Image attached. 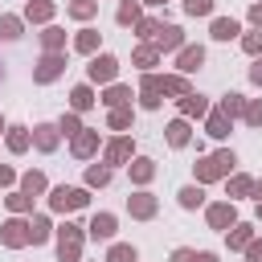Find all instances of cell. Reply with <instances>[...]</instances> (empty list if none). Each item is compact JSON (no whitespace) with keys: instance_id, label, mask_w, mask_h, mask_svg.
<instances>
[{"instance_id":"44dd1931","label":"cell","mask_w":262,"mask_h":262,"mask_svg":"<svg viewBox=\"0 0 262 262\" xmlns=\"http://www.w3.org/2000/svg\"><path fill=\"white\" fill-rule=\"evenodd\" d=\"M225 131H229V115H225V111H217V115L209 119V135H217V139H221Z\"/></svg>"},{"instance_id":"74e56055","label":"cell","mask_w":262,"mask_h":262,"mask_svg":"<svg viewBox=\"0 0 262 262\" xmlns=\"http://www.w3.org/2000/svg\"><path fill=\"white\" fill-rule=\"evenodd\" d=\"M57 131H66V135H78V131H82V127H78V115H66Z\"/></svg>"},{"instance_id":"60d3db41","label":"cell","mask_w":262,"mask_h":262,"mask_svg":"<svg viewBox=\"0 0 262 262\" xmlns=\"http://www.w3.org/2000/svg\"><path fill=\"white\" fill-rule=\"evenodd\" d=\"M8 205L20 213V209H29V192H16V196H8Z\"/></svg>"},{"instance_id":"484cf974","label":"cell","mask_w":262,"mask_h":262,"mask_svg":"<svg viewBox=\"0 0 262 262\" xmlns=\"http://www.w3.org/2000/svg\"><path fill=\"white\" fill-rule=\"evenodd\" d=\"M8 147H12V151H25V147H29V135H25V127H12V131H8Z\"/></svg>"},{"instance_id":"ab89813d","label":"cell","mask_w":262,"mask_h":262,"mask_svg":"<svg viewBox=\"0 0 262 262\" xmlns=\"http://www.w3.org/2000/svg\"><path fill=\"white\" fill-rule=\"evenodd\" d=\"M135 61H139V66H151V61H156V49H151V45H147V49H139V53H135Z\"/></svg>"},{"instance_id":"9a60e30c","label":"cell","mask_w":262,"mask_h":262,"mask_svg":"<svg viewBox=\"0 0 262 262\" xmlns=\"http://www.w3.org/2000/svg\"><path fill=\"white\" fill-rule=\"evenodd\" d=\"M180 111H184V115H205L209 102H205L201 94H184V98H180Z\"/></svg>"},{"instance_id":"7a4b0ae2","label":"cell","mask_w":262,"mask_h":262,"mask_svg":"<svg viewBox=\"0 0 262 262\" xmlns=\"http://www.w3.org/2000/svg\"><path fill=\"white\" fill-rule=\"evenodd\" d=\"M86 201H90V196H86V188H66V184H61V188H53V196H49V205H53V209H61V213H66V209H82Z\"/></svg>"},{"instance_id":"8d00e7d4","label":"cell","mask_w":262,"mask_h":262,"mask_svg":"<svg viewBox=\"0 0 262 262\" xmlns=\"http://www.w3.org/2000/svg\"><path fill=\"white\" fill-rule=\"evenodd\" d=\"M127 123H131V111L115 106V111H111V127H127Z\"/></svg>"},{"instance_id":"816d5d0a","label":"cell","mask_w":262,"mask_h":262,"mask_svg":"<svg viewBox=\"0 0 262 262\" xmlns=\"http://www.w3.org/2000/svg\"><path fill=\"white\" fill-rule=\"evenodd\" d=\"M0 131H4V123H0Z\"/></svg>"},{"instance_id":"ffe728a7","label":"cell","mask_w":262,"mask_h":262,"mask_svg":"<svg viewBox=\"0 0 262 262\" xmlns=\"http://www.w3.org/2000/svg\"><path fill=\"white\" fill-rule=\"evenodd\" d=\"M127 98H131V90H127V86H111V90H106V98H102V102H106V106H123V102H127Z\"/></svg>"},{"instance_id":"f35d334b","label":"cell","mask_w":262,"mask_h":262,"mask_svg":"<svg viewBox=\"0 0 262 262\" xmlns=\"http://www.w3.org/2000/svg\"><path fill=\"white\" fill-rule=\"evenodd\" d=\"M250 188H254V184H250V180H246V176H237V180H233V184H229V192H233V196H246V192H250Z\"/></svg>"},{"instance_id":"f907efd6","label":"cell","mask_w":262,"mask_h":262,"mask_svg":"<svg viewBox=\"0 0 262 262\" xmlns=\"http://www.w3.org/2000/svg\"><path fill=\"white\" fill-rule=\"evenodd\" d=\"M147 4H156V0H147Z\"/></svg>"},{"instance_id":"277c9868","label":"cell","mask_w":262,"mask_h":262,"mask_svg":"<svg viewBox=\"0 0 262 262\" xmlns=\"http://www.w3.org/2000/svg\"><path fill=\"white\" fill-rule=\"evenodd\" d=\"M115 70H119V61H115L111 53H102V57H94V61H90V78H94V82H111V78H115Z\"/></svg>"},{"instance_id":"cb8c5ba5","label":"cell","mask_w":262,"mask_h":262,"mask_svg":"<svg viewBox=\"0 0 262 262\" xmlns=\"http://www.w3.org/2000/svg\"><path fill=\"white\" fill-rule=\"evenodd\" d=\"M94 45H98V33H94V29H82V33H78V49H82V53H94Z\"/></svg>"},{"instance_id":"4316f807","label":"cell","mask_w":262,"mask_h":262,"mask_svg":"<svg viewBox=\"0 0 262 262\" xmlns=\"http://www.w3.org/2000/svg\"><path fill=\"white\" fill-rule=\"evenodd\" d=\"M151 172H156V168H151V160H135V164H131V176H135L139 184H143V180H151Z\"/></svg>"},{"instance_id":"1f68e13d","label":"cell","mask_w":262,"mask_h":262,"mask_svg":"<svg viewBox=\"0 0 262 262\" xmlns=\"http://www.w3.org/2000/svg\"><path fill=\"white\" fill-rule=\"evenodd\" d=\"M229 246H250V225H233V233H229Z\"/></svg>"},{"instance_id":"83f0119b","label":"cell","mask_w":262,"mask_h":262,"mask_svg":"<svg viewBox=\"0 0 262 262\" xmlns=\"http://www.w3.org/2000/svg\"><path fill=\"white\" fill-rule=\"evenodd\" d=\"M131 20H139V4H135V0H127V4L119 8V25H131Z\"/></svg>"},{"instance_id":"5b68a950","label":"cell","mask_w":262,"mask_h":262,"mask_svg":"<svg viewBox=\"0 0 262 262\" xmlns=\"http://www.w3.org/2000/svg\"><path fill=\"white\" fill-rule=\"evenodd\" d=\"M0 242H4V246H25V242H29V225H25V221H8L4 233H0Z\"/></svg>"},{"instance_id":"d6a6232c","label":"cell","mask_w":262,"mask_h":262,"mask_svg":"<svg viewBox=\"0 0 262 262\" xmlns=\"http://www.w3.org/2000/svg\"><path fill=\"white\" fill-rule=\"evenodd\" d=\"M41 41H45V49L53 53V49L61 45V29H45V33H41Z\"/></svg>"},{"instance_id":"f546056e","label":"cell","mask_w":262,"mask_h":262,"mask_svg":"<svg viewBox=\"0 0 262 262\" xmlns=\"http://www.w3.org/2000/svg\"><path fill=\"white\" fill-rule=\"evenodd\" d=\"M106 262H135V250H131V246H115V250L106 254Z\"/></svg>"},{"instance_id":"7bdbcfd3","label":"cell","mask_w":262,"mask_h":262,"mask_svg":"<svg viewBox=\"0 0 262 262\" xmlns=\"http://www.w3.org/2000/svg\"><path fill=\"white\" fill-rule=\"evenodd\" d=\"M246 123H262V102H254V106H246Z\"/></svg>"},{"instance_id":"e0dca14e","label":"cell","mask_w":262,"mask_h":262,"mask_svg":"<svg viewBox=\"0 0 262 262\" xmlns=\"http://www.w3.org/2000/svg\"><path fill=\"white\" fill-rule=\"evenodd\" d=\"M131 213H135V217H151V213H156V201H151L147 192H139V196H131Z\"/></svg>"},{"instance_id":"7dc6e473","label":"cell","mask_w":262,"mask_h":262,"mask_svg":"<svg viewBox=\"0 0 262 262\" xmlns=\"http://www.w3.org/2000/svg\"><path fill=\"white\" fill-rule=\"evenodd\" d=\"M250 78H254V82L262 86V61H254V70H250Z\"/></svg>"},{"instance_id":"3957f363","label":"cell","mask_w":262,"mask_h":262,"mask_svg":"<svg viewBox=\"0 0 262 262\" xmlns=\"http://www.w3.org/2000/svg\"><path fill=\"white\" fill-rule=\"evenodd\" d=\"M57 254H61V262H74V258L82 254V233H78V225H66V229H61Z\"/></svg>"},{"instance_id":"30bf717a","label":"cell","mask_w":262,"mask_h":262,"mask_svg":"<svg viewBox=\"0 0 262 262\" xmlns=\"http://www.w3.org/2000/svg\"><path fill=\"white\" fill-rule=\"evenodd\" d=\"M98 147V131H78L74 135V156H90Z\"/></svg>"},{"instance_id":"5bb4252c","label":"cell","mask_w":262,"mask_h":262,"mask_svg":"<svg viewBox=\"0 0 262 262\" xmlns=\"http://www.w3.org/2000/svg\"><path fill=\"white\" fill-rule=\"evenodd\" d=\"M213 37H217V41H229V37H237V20H229V16L213 20Z\"/></svg>"},{"instance_id":"603a6c76","label":"cell","mask_w":262,"mask_h":262,"mask_svg":"<svg viewBox=\"0 0 262 262\" xmlns=\"http://www.w3.org/2000/svg\"><path fill=\"white\" fill-rule=\"evenodd\" d=\"M0 37H8V41L20 37V20L16 16H0Z\"/></svg>"},{"instance_id":"c3c4849f","label":"cell","mask_w":262,"mask_h":262,"mask_svg":"<svg viewBox=\"0 0 262 262\" xmlns=\"http://www.w3.org/2000/svg\"><path fill=\"white\" fill-rule=\"evenodd\" d=\"M0 184H12V172L8 168H0Z\"/></svg>"},{"instance_id":"f6af8a7d","label":"cell","mask_w":262,"mask_h":262,"mask_svg":"<svg viewBox=\"0 0 262 262\" xmlns=\"http://www.w3.org/2000/svg\"><path fill=\"white\" fill-rule=\"evenodd\" d=\"M246 254H250V262H262V242H250V250H246Z\"/></svg>"},{"instance_id":"7402d4cb","label":"cell","mask_w":262,"mask_h":262,"mask_svg":"<svg viewBox=\"0 0 262 262\" xmlns=\"http://www.w3.org/2000/svg\"><path fill=\"white\" fill-rule=\"evenodd\" d=\"M25 12H29V20H49V12H53V4H45V0H37V4H29Z\"/></svg>"},{"instance_id":"ba28073f","label":"cell","mask_w":262,"mask_h":262,"mask_svg":"<svg viewBox=\"0 0 262 262\" xmlns=\"http://www.w3.org/2000/svg\"><path fill=\"white\" fill-rule=\"evenodd\" d=\"M33 143H37L41 151H53V147H57V127H49V123H45V127H33Z\"/></svg>"},{"instance_id":"d590c367","label":"cell","mask_w":262,"mask_h":262,"mask_svg":"<svg viewBox=\"0 0 262 262\" xmlns=\"http://www.w3.org/2000/svg\"><path fill=\"white\" fill-rule=\"evenodd\" d=\"M184 8H188L192 16H205V12L213 8V0H184Z\"/></svg>"},{"instance_id":"6da1fadb","label":"cell","mask_w":262,"mask_h":262,"mask_svg":"<svg viewBox=\"0 0 262 262\" xmlns=\"http://www.w3.org/2000/svg\"><path fill=\"white\" fill-rule=\"evenodd\" d=\"M229 168H233V151H217V156H209V160L196 164V180H217Z\"/></svg>"},{"instance_id":"4dcf8cb0","label":"cell","mask_w":262,"mask_h":262,"mask_svg":"<svg viewBox=\"0 0 262 262\" xmlns=\"http://www.w3.org/2000/svg\"><path fill=\"white\" fill-rule=\"evenodd\" d=\"M94 8H98L94 0H74V4H70V12H74V16H82V20H86V16L94 12Z\"/></svg>"},{"instance_id":"52a82bcc","label":"cell","mask_w":262,"mask_h":262,"mask_svg":"<svg viewBox=\"0 0 262 262\" xmlns=\"http://www.w3.org/2000/svg\"><path fill=\"white\" fill-rule=\"evenodd\" d=\"M209 225L213 229H229L233 225V205H209Z\"/></svg>"},{"instance_id":"8992f818","label":"cell","mask_w":262,"mask_h":262,"mask_svg":"<svg viewBox=\"0 0 262 262\" xmlns=\"http://www.w3.org/2000/svg\"><path fill=\"white\" fill-rule=\"evenodd\" d=\"M61 66H66V61H61L57 53H49V57H45V61L37 66V74H33V78H37V82H53V78L61 74Z\"/></svg>"},{"instance_id":"8fae6325","label":"cell","mask_w":262,"mask_h":262,"mask_svg":"<svg viewBox=\"0 0 262 262\" xmlns=\"http://www.w3.org/2000/svg\"><path fill=\"white\" fill-rule=\"evenodd\" d=\"M180 41H184V37H180V29H176V25H164V29L156 33V45H160V49H176Z\"/></svg>"},{"instance_id":"7c38bea8","label":"cell","mask_w":262,"mask_h":262,"mask_svg":"<svg viewBox=\"0 0 262 262\" xmlns=\"http://www.w3.org/2000/svg\"><path fill=\"white\" fill-rule=\"evenodd\" d=\"M131 156V139H115L111 147H106V164H123Z\"/></svg>"},{"instance_id":"836d02e7","label":"cell","mask_w":262,"mask_h":262,"mask_svg":"<svg viewBox=\"0 0 262 262\" xmlns=\"http://www.w3.org/2000/svg\"><path fill=\"white\" fill-rule=\"evenodd\" d=\"M111 180V168H90L86 172V184H106Z\"/></svg>"},{"instance_id":"681fc988","label":"cell","mask_w":262,"mask_h":262,"mask_svg":"<svg viewBox=\"0 0 262 262\" xmlns=\"http://www.w3.org/2000/svg\"><path fill=\"white\" fill-rule=\"evenodd\" d=\"M258 196H262V184H258Z\"/></svg>"},{"instance_id":"4fadbf2b","label":"cell","mask_w":262,"mask_h":262,"mask_svg":"<svg viewBox=\"0 0 262 262\" xmlns=\"http://www.w3.org/2000/svg\"><path fill=\"white\" fill-rule=\"evenodd\" d=\"M90 233H94V237H111V233H115V217H111V213H98V217L90 221Z\"/></svg>"},{"instance_id":"f1b7e54d","label":"cell","mask_w":262,"mask_h":262,"mask_svg":"<svg viewBox=\"0 0 262 262\" xmlns=\"http://www.w3.org/2000/svg\"><path fill=\"white\" fill-rule=\"evenodd\" d=\"M221 111H225L229 119H233V115H242V111H246V106H242V94H225V102H221Z\"/></svg>"},{"instance_id":"d4e9b609","label":"cell","mask_w":262,"mask_h":262,"mask_svg":"<svg viewBox=\"0 0 262 262\" xmlns=\"http://www.w3.org/2000/svg\"><path fill=\"white\" fill-rule=\"evenodd\" d=\"M70 98H74V111H86V106L94 102V94H90V86H78V90H74Z\"/></svg>"},{"instance_id":"ac0fdd59","label":"cell","mask_w":262,"mask_h":262,"mask_svg":"<svg viewBox=\"0 0 262 262\" xmlns=\"http://www.w3.org/2000/svg\"><path fill=\"white\" fill-rule=\"evenodd\" d=\"M201 201H205V192H201L196 184H188V188H180V205H184V209H196Z\"/></svg>"},{"instance_id":"d6986e66","label":"cell","mask_w":262,"mask_h":262,"mask_svg":"<svg viewBox=\"0 0 262 262\" xmlns=\"http://www.w3.org/2000/svg\"><path fill=\"white\" fill-rule=\"evenodd\" d=\"M45 237H49V221L45 217H33L29 221V242H45Z\"/></svg>"},{"instance_id":"b9f144b4","label":"cell","mask_w":262,"mask_h":262,"mask_svg":"<svg viewBox=\"0 0 262 262\" xmlns=\"http://www.w3.org/2000/svg\"><path fill=\"white\" fill-rule=\"evenodd\" d=\"M242 45H246V53H258V49H262V37H258V33H250Z\"/></svg>"},{"instance_id":"bcb514c9","label":"cell","mask_w":262,"mask_h":262,"mask_svg":"<svg viewBox=\"0 0 262 262\" xmlns=\"http://www.w3.org/2000/svg\"><path fill=\"white\" fill-rule=\"evenodd\" d=\"M250 20H254V25H262V4H254V8H250Z\"/></svg>"},{"instance_id":"9c48e42d","label":"cell","mask_w":262,"mask_h":262,"mask_svg":"<svg viewBox=\"0 0 262 262\" xmlns=\"http://www.w3.org/2000/svg\"><path fill=\"white\" fill-rule=\"evenodd\" d=\"M201 61H205V49H201V45H188V49L180 53V70H184V74L201 70Z\"/></svg>"},{"instance_id":"2e32d148","label":"cell","mask_w":262,"mask_h":262,"mask_svg":"<svg viewBox=\"0 0 262 262\" xmlns=\"http://www.w3.org/2000/svg\"><path fill=\"white\" fill-rule=\"evenodd\" d=\"M168 143H172V147H184V143H188V123H184V119H176V123L168 127Z\"/></svg>"},{"instance_id":"e575fe53","label":"cell","mask_w":262,"mask_h":262,"mask_svg":"<svg viewBox=\"0 0 262 262\" xmlns=\"http://www.w3.org/2000/svg\"><path fill=\"white\" fill-rule=\"evenodd\" d=\"M41 188H45V176L41 172H29L25 176V192H41Z\"/></svg>"},{"instance_id":"ee69618b","label":"cell","mask_w":262,"mask_h":262,"mask_svg":"<svg viewBox=\"0 0 262 262\" xmlns=\"http://www.w3.org/2000/svg\"><path fill=\"white\" fill-rule=\"evenodd\" d=\"M172 262H201V254H192V250H176Z\"/></svg>"}]
</instances>
